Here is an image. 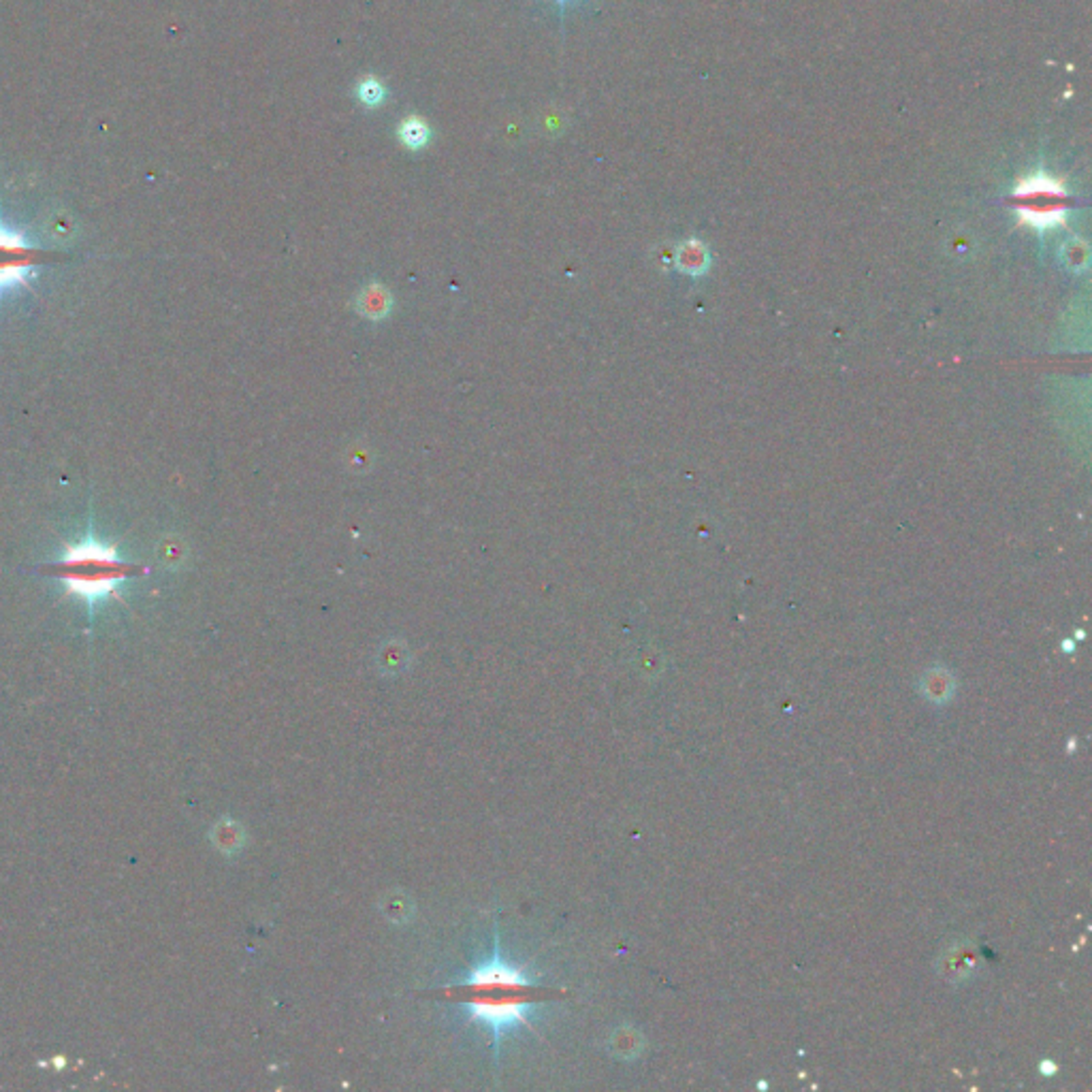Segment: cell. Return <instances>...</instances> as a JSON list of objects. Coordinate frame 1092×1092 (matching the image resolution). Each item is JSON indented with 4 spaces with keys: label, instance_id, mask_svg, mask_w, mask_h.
I'll return each mask as SVG.
<instances>
[{
    "label": "cell",
    "instance_id": "cell-3",
    "mask_svg": "<svg viewBox=\"0 0 1092 1092\" xmlns=\"http://www.w3.org/2000/svg\"><path fill=\"white\" fill-rule=\"evenodd\" d=\"M1016 201L1022 218L1028 224L1035 226H1050L1063 220L1067 194L1054 177H1048L1043 174H1037L1026 177L1024 182L1018 186Z\"/></svg>",
    "mask_w": 1092,
    "mask_h": 1092
},
{
    "label": "cell",
    "instance_id": "cell-2",
    "mask_svg": "<svg viewBox=\"0 0 1092 1092\" xmlns=\"http://www.w3.org/2000/svg\"><path fill=\"white\" fill-rule=\"evenodd\" d=\"M48 570L67 584L68 594L95 602L115 594L118 584L144 568L122 559L115 546L88 536L80 544L67 546L65 555L48 566Z\"/></svg>",
    "mask_w": 1092,
    "mask_h": 1092
},
{
    "label": "cell",
    "instance_id": "cell-6",
    "mask_svg": "<svg viewBox=\"0 0 1092 1092\" xmlns=\"http://www.w3.org/2000/svg\"><path fill=\"white\" fill-rule=\"evenodd\" d=\"M400 139L402 144L408 147L412 152H418L423 150V147L429 144V139H432V129H429V124L420 118H405L400 124Z\"/></svg>",
    "mask_w": 1092,
    "mask_h": 1092
},
{
    "label": "cell",
    "instance_id": "cell-5",
    "mask_svg": "<svg viewBox=\"0 0 1092 1092\" xmlns=\"http://www.w3.org/2000/svg\"><path fill=\"white\" fill-rule=\"evenodd\" d=\"M393 308L395 299L391 291L380 282H368L355 299V310L368 321H385L391 316Z\"/></svg>",
    "mask_w": 1092,
    "mask_h": 1092
},
{
    "label": "cell",
    "instance_id": "cell-7",
    "mask_svg": "<svg viewBox=\"0 0 1092 1092\" xmlns=\"http://www.w3.org/2000/svg\"><path fill=\"white\" fill-rule=\"evenodd\" d=\"M356 99L361 100L365 107H380L387 99V88L376 80V77H365V80L356 85Z\"/></svg>",
    "mask_w": 1092,
    "mask_h": 1092
},
{
    "label": "cell",
    "instance_id": "cell-8",
    "mask_svg": "<svg viewBox=\"0 0 1092 1092\" xmlns=\"http://www.w3.org/2000/svg\"><path fill=\"white\" fill-rule=\"evenodd\" d=\"M568 3H572V0H557V5H559V7H566Z\"/></svg>",
    "mask_w": 1092,
    "mask_h": 1092
},
{
    "label": "cell",
    "instance_id": "cell-4",
    "mask_svg": "<svg viewBox=\"0 0 1092 1092\" xmlns=\"http://www.w3.org/2000/svg\"><path fill=\"white\" fill-rule=\"evenodd\" d=\"M45 252L41 248L28 244L22 233H15L0 224V295L15 286L28 284L35 269L43 265Z\"/></svg>",
    "mask_w": 1092,
    "mask_h": 1092
},
{
    "label": "cell",
    "instance_id": "cell-1",
    "mask_svg": "<svg viewBox=\"0 0 1092 1092\" xmlns=\"http://www.w3.org/2000/svg\"><path fill=\"white\" fill-rule=\"evenodd\" d=\"M442 993L462 1005L472 1022L487 1026L495 1043L517 1026L534 1028L529 1013L553 996L551 988L502 954L499 939H495L493 956L467 971L463 979L444 986Z\"/></svg>",
    "mask_w": 1092,
    "mask_h": 1092
}]
</instances>
